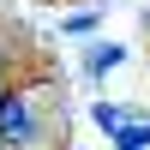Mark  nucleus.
Returning <instances> with one entry per match:
<instances>
[{"label": "nucleus", "mask_w": 150, "mask_h": 150, "mask_svg": "<svg viewBox=\"0 0 150 150\" xmlns=\"http://www.w3.org/2000/svg\"><path fill=\"white\" fill-rule=\"evenodd\" d=\"M0 144L6 150H54L66 144V114H54V96L42 84H12L0 102Z\"/></svg>", "instance_id": "1"}, {"label": "nucleus", "mask_w": 150, "mask_h": 150, "mask_svg": "<svg viewBox=\"0 0 150 150\" xmlns=\"http://www.w3.org/2000/svg\"><path fill=\"white\" fill-rule=\"evenodd\" d=\"M120 60H126V48H114V42H96V48H90V60H84V72H90V78H108Z\"/></svg>", "instance_id": "2"}, {"label": "nucleus", "mask_w": 150, "mask_h": 150, "mask_svg": "<svg viewBox=\"0 0 150 150\" xmlns=\"http://www.w3.org/2000/svg\"><path fill=\"white\" fill-rule=\"evenodd\" d=\"M114 150H150V120H126L120 132H108Z\"/></svg>", "instance_id": "3"}, {"label": "nucleus", "mask_w": 150, "mask_h": 150, "mask_svg": "<svg viewBox=\"0 0 150 150\" xmlns=\"http://www.w3.org/2000/svg\"><path fill=\"white\" fill-rule=\"evenodd\" d=\"M90 120H96V126H102V132H120V126H126L132 114H126V108H120V102H96V108H90Z\"/></svg>", "instance_id": "4"}, {"label": "nucleus", "mask_w": 150, "mask_h": 150, "mask_svg": "<svg viewBox=\"0 0 150 150\" xmlns=\"http://www.w3.org/2000/svg\"><path fill=\"white\" fill-rule=\"evenodd\" d=\"M6 90H12V48L0 42V102H6Z\"/></svg>", "instance_id": "5"}, {"label": "nucleus", "mask_w": 150, "mask_h": 150, "mask_svg": "<svg viewBox=\"0 0 150 150\" xmlns=\"http://www.w3.org/2000/svg\"><path fill=\"white\" fill-rule=\"evenodd\" d=\"M84 30H96V12H72L66 18V36H84Z\"/></svg>", "instance_id": "6"}]
</instances>
